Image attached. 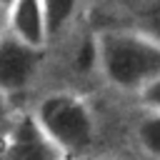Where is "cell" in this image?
<instances>
[{
	"instance_id": "7c38bea8",
	"label": "cell",
	"mask_w": 160,
	"mask_h": 160,
	"mask_svg": "<svg viewBox=\"0 0 160 160\" xmlns=\"http://www.w3.org/2000/svg\"><path fill=\"white\" fill-rule=\"evenodd\" d=\"M92 160H130L128 155H105V158H92Z\"/></svg>"
},
{
	"instance_id": "4fadbf2b",
	"label": "cell",
	"mask_w": 160,
	"mask_h": 160,
	"mask_svg": "<svg viewBox=\"0 0 160 160\" xmlns=\"http://www.w3.org/2000/svg\"><path fill=\"white\" fill-rule=\"evenodd\" d=\"M0 2H2V5H5V8H8V5H10V2H12V0H0Z\"/></svg>"
},
{
	"instance_id": "6da1fadb",
	"label": "cell",
	"mask_w": 160,
	"mask_h": 160,
	"mask_svg": "<svg viewBox=\"0 0 160 160\" xmlns=\"http://www.w3.org/2000/svg\"><path fill=\"white\" fill-rule=\"evenodd\" d=\"M98 68L112 90L138 95L160 75V40L135 25L105 28L98 32Z\"/></svg>"
},
{
	"instance_id": "ba28073f",
	"label": "cell",
	"mask_w": 160,
	"mask_h": 160,
	"mask_svg": "<svg viewBox=\"0 0 160 160\" xmlns=\"http://www.w3.org/2000/svg\"><path fill=\"white\" fill-rule=\"evenodd\" d=\"M135 28L160 40V0H140V8L135 12Z\"/></svg>"
},
{
	"instance_id": "8992f818",
	"label": "cell",
	"mask_w": 160,
	"mask_h": 160,
	"mask_svg": "<svg viewBox=\"0 0 160 160\" xmlns=\"http://www.w3.org/2000/svg\"><path fill=\"white\" fill-rule=\"evenodd\" d=\"M80 2L82 0H42L50 42L68 40V35H72V25L80 15Z\"/></svg>"
},
{
	"instance_id": "5b68a950",
	"label": "cell",
	"mask_w": 160,
	"mask_h": 160,
	"mask_svg": "<svg viewBox=\"0 0 160 160\" xmlns=\"http://www.w3.org/2000/svg\"><path fill=\"white\" fill-rule=\"evenodd\" d=\"M8 30L28 45L50 48V32H48L42 0H12L8 5Z\"/></svg>"
},
{
	"instance_id": "8fae6325",
	"label": "cell",
	"mask_w": 160,
	"mask_h": 160,
	"mask_svg": "<svg viewBox=\"0 0 160 160\" xmlns=\"http://www.w3.org/2000/svg\"><path fill=\"white\" fill-rule=\"evenodd\" d=\"M8 32V8L0 2V38Z\"/></svg>"
},
{
	"instance_id": "3957f363",
	"label": "cell",
	"mask_w": 160,
	"mask_h": 160,
	"mask_svg": "<svg viewBox=\"0 0 160 160\" xmlns=\"http://www.w3.org/2000/svg\"><path fill=\"white\" fill-rule=\"evenodd\" d=\"M50 48H35L15 38L10 30L0 38V90L15 100L35 85Z\"/></svg>"
},
{
	"instance_id": "7a4b0ae2",
	"label": "cell",
	"mask_w": 160,
	"mask_h": 160,
	"mask_svg": "<svg viewBox=\"0 0 160 160\" xmlns=\"http://www.w3.org/2000/svg\"><path fill=\"white\" fill-rule=\"evenodd\" d=\"M30 112L68 160L88 158L95 150L100 138L98 118L80 92L68 88L48 90L32 102Z\"/></svg>"
},
{
	"instance_id": "52a82bcc",
	"label": "cell",
	"mask_w": 160,
	"mask_h": 160,
	"mask_svg": "<svg viewBox=\"0 0 160 160\" xmlns=\"http://www.w3.org/2000/svg\"><path fill=\"white\" fill-rule=\"evenodd\" d=\"M132 140L135 148L142 152L148 160H160V112L142 110L132 128Z\"/></svg>"
},
{
	"instance_id": "9c48e42d",
	"label": "cell",
	"mask_w": 160,
	"mask_h": 160,
	"mask_svg": "<svg viewBox=\"0 0 160 160\" xmlns=\"http://www.w3.org/2000/svg\"><path fill=\"white\" fill-rule=\"evenodd\" d=\"M135 98H138V105H140L142 110L160 112V75H158L152 82H148Z\"/></svg>"
},
{
	"instance_id": "277c9868",
	"label": "cell",
	"mask_w": 160,
	"mask_h": 160,
	"mask_svg": "<svg viewBox=\"0 0 160 160\" xmlns=\"http://www.w3.org/2000/svg\"><path fill=\"white\" fill-rule=\"evenodd\" d=\"M0 160H68L30 110H20L2 135Z\"/></svg>"
},
{
	"instance_id": "30bf717a",
	"label": "cell",
	"mask_w": 160,
	"mask_h": 160,
	"mask_svg": "<svg viewBox=\"0 0 160 160\" xmlns=\"http://www.w3.org/2000/svg\"><path fill=\"white\" fill-rule=\"evenodd\" d=\"M18 112H20V108L15 105V98L0 90V135L10 128V122L15 120Z\"/></svg>"
},
{
	"instance_id": "5bb4252c",
	"label": "cell",
	"mask_w": 160,
	"mask_h": 160,
	"mask_svg": "<svg viewBox=\"0 0 160 160\" xmlns=\"http://www.w3.org/2000/svg\"><path fill=\"white\" fill-rule=\"evenodd\" d=\"M2 135H5V132H2ZM2 135H0V150H2Z\"/></svg>"
}]
</instances>
